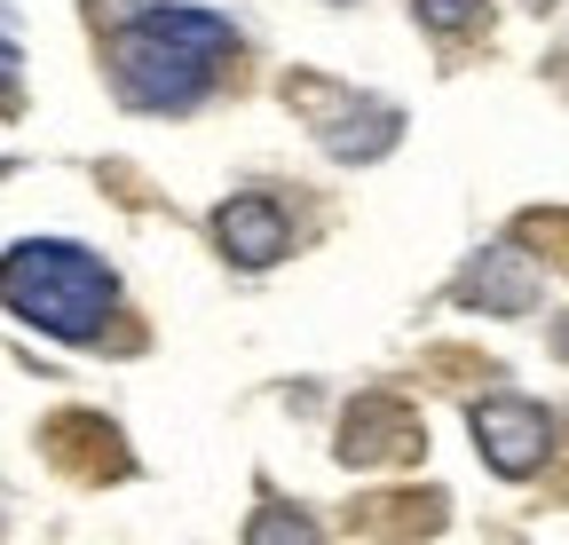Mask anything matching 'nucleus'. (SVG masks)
Returning a JSON list of instances; mask_svg holds the SVG:
<instances>
[{"mask_svg":"<svg viewBox=\"0 0 569 545\" xmlns=\"http://www.w3.org/2000/svg\"><path fill=\"white\" fill-rule=\"evenodd\" d=\"M467 427H475V443H482V458L498 474H530L553 451V420L538 412V403H522V395H482L467 412Z\"/></svg>","mask_w":569,"mask_h":545,"instance_id":"nucleus-4","label":"nucleus"},{"mask_svg":"<svg viewBox=\"0 0 569 545\" xmlns=\"http://www.w3.org/2000/svg\"><path fill=\"white\" fill-rule=\"evenodd\" d=\"M419 443H427V427L396 395H356V412L340 420V458L348 466H388V458H411Z\"/></svg>","mask_w":569,"mask_h":545,"instance_id":"nucleus-5","label":"nucleus"},{"mask_svg":"<svg viewBox=\"0 0 569 545\" xmlns=\"http://www.w3.org/2000/svg\"><path fill=\"white\" fill-rule=\"evenodd\" d=\"M284 103H301L309 119H317V143L332 151V159H380L388 143H396V103H372V95H348V88H332V80H293L284 88Z\"/></svg>","mask_w":569,"mask_h":545,"instance_id":"nucleus-3","label":"nucleus"},{"mask_svg":"<svg viewBox=\"0 0 569 545\" xmlns=\"http://www.w3.org/2000/svg\"><path fill=\"white\" fill-rule=\"evenodd\" d=\"M230 55H238L230 17H213V9H142L111 40V80L134 111H190Z\"/></svg>","mask_w":569,"mask_h":545,"instance_id":"nucleus-1","label":"nucleus"},{"mask_svg":"<svg viewBox=\"0 0 569 545\" xmlns=\"http://www.w3.org/2000/svg\"><path fill=\"white\" fill-rule=\"evenodd\" d=\"M459 301H467V309H498V316H530V301H538V269H530L515 245H490L482 261H467Z\"/></svg>","mask_w":569,"mask_h":545,"instance_id":"nucleus-6","label":"nucleus"},{"mask_svg":"<svg viewBox=\"0 0 569 545\" xmlns=\"http://www.w3.org/2000/svg\"><path fill=\"white\" fill-rule=\"evenodd\" d=\"M213 238H222V253L230 261H246V269H269L277 253H284V214H277V198H230L222 214H213Z\"/></svg>","mask_w":569,"mask_h":545,"instance_id":"nucleus-7","label":"nucleus"},{"mask_svg":"<svg viewBox=\"0 0 569 545\" xmlns=\"http://www.w3.org/2000/svg\"><path fill=\"white\" fill-rule=\"evenodd\" d=\"M411 9L436 24V32H467V24L482 17V0H411Z\"/></svg>","mask_w":569,"mask_h":545,"instance_id":"nucleus-9","label":"nucleus"},{"mask_svg":"<svg viewBox=\"0 0 569 545\" xmlns=\"http://www.w3.org/2000/svg\"><path fill=\"white\" fill-rule=\"evenodd\" d=\"M9 80H17V24L0 17V95H9Z\"/></svg>","mask_w":569,"mask_h":545,"instance_id":"nucleus-10","label":"nucleus"},{"mask_svg":"<svg viewBox=\"0 0 569 545\" xmlns=\"http://www.w3.org/2000/svg\"><path fill=\"white\" fill-rule=\"evenodd\" d=\"M0 301H9L24 324L56 332V340H96L111 301H119V285H111V269L88 245L32 238V245H17L9 261H0Z\"/></svg>","mask_w":569,"mask_h":545,"instance_id":"nucleus-2","label":"nucleus"},{"mask_svg":"<svg viewBox=\"0 0 569 545\" xmlns=\"http://www.w3.org/2000/svg\"><path fill=\"white\" fill-rule=\"evenodd\" d=\"M246 545H325V529L309 514H293V506H261L253 529H246Z\"/></svg>","mask_w":569,"mask_h":545,"instance_id":"nucleus-8","label":"nucleus"}]
</instances>
